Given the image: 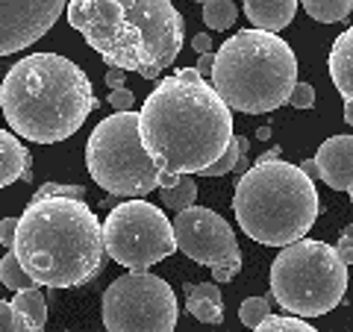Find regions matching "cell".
Wrapping results in <instances>:
<instances>
[{
	"instance_id": "cell-1",
	"label": "cell",
	"mask_w": 353,
	"mask_h": 332,
	"mask_svg": "<svg viewBox=\"0 0 353 332\" xmlns=\"http://www.w3.org/2000/svg\"><path fill=\"white\" fill-rule=\"evenodd\" d=\"M148 156L165 174H201L233 141V109L218 97L197 68L162 76L139 112Z\"/></svg>"
},
{
	"instance_id": "cell-2",
	"label": "cell",
	"mask_w": 353,
	"mask_h": 332,
	"mask_svg": "<svg viewBox=\"0 0 353 332\" xmlns=\"http://www.w3.org/2000/svg\"><path fill=\"white\" fill-rule=\"evenodd\" d=\"M68 24L109 68L157 80L180 56L183 15L171 0H71Z\"/></svg>"
},
{
	"instance_id": "cell-3",
	"label": "cell",
	"mask_w": 353,
	"mask_h": 332,
	"mask_svg": "<svg viewBox=\"0 0 353 332\" xmlns=\"http://www.w3.org/2000/svg\"><path fill=\"white\" fill-rule=\"evenodd\" d=\"M12 253L41 289H77L103 264V224L77 197H32L18 218Z\"/></svg>"
},
{
	"instance_id": "cell-4",
	"label": "cell",
	"mask_w": 353,
	"mask_h": 332,
	"mask_svg": "<svg viewBox=\"0 0 353 332\" xmlns=\"http://www.w3.org/2000/svg\"><path fill=\"white\" fill-rule=\"evenodd\" d=\"M0 106L15 136L36 145H57L83 127L97 97L77 62L59 53H30L6 71Z\"/></svg>"
},
{
	"instance_id": "cell-5",
	"label": "cell",
	"mask_w": 353,
	"mask_h": 332,
	"mask_svg": "<svg viewBox=\"0 0 353 332\" xmlns=\"http://www.w3.org/2000/svg\"><path fill=\"white\" fill-rule=\"evenodd\" d=\"M233 212L241 232L265 247H289L312 229L321 200L315 180L283 159L256 162L239 176Z\"/></svg>"
},
{
	"instance_id": "cell-6",
	"label": "cell",
	"mask_w": 353,
	"mask_h": 332,
	"mask_svg": "<svg viewBox=\"0 0 353 332\" xmlns=\"http://www.w3.org/2000/svg\"><path fill=\"white\" fill-rule=\"evenodd\" d=\"M209 80L233 112L265 115L289 103L297 85V56L277 32L239 30L218 48Z\"/></svg>"
},
{
	"instance_id": "cell-7",
	"label": "cell",
	"mask_w": 353,
	"mask_h": 332,
	"mask_svg": "<svg viewBox=\"0 0 353 332\" xmlns=\"http://www.w3.org/2000/svg\"><path fill=\"white\" fill-rule=\"evenodd\" d=\"M347 264L336 247L301 238L283 247L271 264V294L294 318H321L345 300Z\"/></svg>"
},
{
	"instance_id": "cell-8",
	"label": "cell",
	"mask_w": 353,
	"mask_h": 332,
	"mask_svg": "<svg viewBox=\"0 0 353 332\" xmlns=\"http://www.w3.org/2000/svg\"><path fill=\"white\" fill-rule=\"evenodd\" d=\"M85 168L106 194L141 200L159 188V168L141 145L139 112H115L92 129L85 145Z\"/></svg>"
},
{
	"instance_id": "cell-9",
	"label": "cell",
	"mask_w": 353,
	"mask_h": 332,
	"mask_svg": "<svg viewBox=\"0 0 353 332\" xmlns=\"http://www.w3.org/2000/svg\"><path fill=\"white\" fill-rule=\"evenodd\" d=\"M103 250L109 259L130 271H148L176 250L174 224L159 206L148 200L118 203L106 215Z\"/></svg>"
},
{
	"instance_id": "cell-10",
	"label": "cell",
	"mask_w": 353,
	"mask_h": 332,
	"mask_svg": "<svg viewBox=\"0 0 353 332\" xmlns=\"http://www.w3.org/2000/svg\"><path fill=\"white\" fill-rule=\"evenodd\" d=\"M176 315L174 289L148 271L118 276L103 294L106 332H174Z\"/></svg>"
},
{
	"instance_id": "cell-11",
	"label": "cell",
	"mask_w": 353,
	"mask_h": 332,
	"mask_svg": "<svg viewBox=\"0 0 353 332\" xmlns=\"http://www.w3.org/2000/svg\"><path fill=\"white\" fill-rule=\"evenodd\" d=\"M171 224H174L176 250H183L185 256L197 264L215 268L221 262L241 256L233 227H230L215 209L194 203L189 209H183V212H176Z\"/></svg>"
},
{
	"instance_id": "cell-12",
	"label": "cell",
	"mask_w": 353,
	"mask_h": 332,
	"mask_svg": "<svg viewBox=\"0 0 353 332\" xmlns=\"http://www.w3.org/2000/svg\"><path fill=\"white\" fill-rule=\"evenodd\" d=\"M68 9V0H0V56L36 44Z\"/></svg>"
},
{
	"instance_id": "cell-13",
	"label": "cell",
	"mask_w": 353,
	"mask_h": 332,
	"mask_svg": "<svg viewBox=\"0 0 353 332\" xmlns=\"http://www.w3.org/2000/svg\"><path fill=\"white\" fill-rule=\"evenodd\" d=\"M318 176L336 191H353V136H330L318 147Z\"/></svg>"
},
{
	"instance_id": "cell-14",
	"label": "cell",
	"mask_w": 353,
	"mask_h": 332,
	"mask_svg": "<svg viewBox=\"0 0 353 332\" xmlns=\"http://www.w3.org/2000/svg\"><path fill=\"white\" fill-rule=\"evenodd\" d=\"M297 3H301V0H245L241 9H245V15L253 24V30L277 32V30L289 27L294 21Z\"/></svg>"
},
{
	"instance_id": "cell-15",
	"label": "cell",
	"mask_w": 353,
	"mask_h": 332,
	"mask_svg": "<svg viewBox=\"0 0 353 332\" xmlns=\"http://www.w3.org/2000/svg\"><path fill=\"white\" fill-rule=\"evenodd\" d=\"M15 180L30 183V150L21 145V138L15 132H9L0 127V188L12 185Z\"/></svg>"
},
{
	"instance_id": "cell-16",
	"label": "cell",
	"mask_w": 353,
	"mask_h": 332,
	"mask_svg": "<svg viewBox=\"0 0 353 332\" xmlns=\"http://www.w3.org/2000/svg\"><path fill=\"white\" fill-rule=\"evenodd\" d=\"M327 68H330V76H333V85L339 88L341 101L353 103V27H347L333 41Z\"/></svg>"
},
{
	"instance_id": "cell-17",
	"label": "cell",
	"mask_w": 353,
	"mask_h": 332,
	"mask_svg": "<svg viewBox=\"0 0 353 332\" xmlns=\"http://www.w3.org/2000/svg\"><path fill=\"white\" fill-rule=\"evenodd\" d=\"M185 309L201 320V324H221L224 320V300H221L218 282L185 285Z\"/></svg>"
},
{
	"instance_id": "cell-18",
	"label": "cell",
	"mask_w": 353,
	"mask_h": 332,
	"mask_svg": "<svg viewBox=\"0 0 353 332\" xmlns=\"http://www.w3.org/2000/svg\"><path fill=\"white\" fill-rule=\"evenodd\" d=\"M12 306H15L18 312L24 315L36 329H44V324H48V303H44V294H41L39 289L18 291V294L12 297Z\"/></svg>"
},
{
	"instance_id": "cell-19",
	"label": "cell",
	"mask_w": 353,
	"mask_h": 332,
	"mask_svg": "<svg viewBox=\"0 0 353 332\" xmlns=\"http://www.w3.org/2000/svg\"><path fill=\"white\" fill-rule=\"evenodd\" d=\"M303 9L309 12V18L321 21V24H336V21H345L353 9V0H301Z\"/></svg>"
},
{
	"instance_id": "cell-20",
	"label": "cell",
	"mask_w": 353,
	"mask_h": 332,
	"mask_svg": "<svg viewBox=\"0 0 353 332\" xmlns=\"http://www.w3.org/2000/svg\"><path fill=\"white\" fill-rule=\"evenodd\" d=\"M162 191V203L174 209V212H183V209L194 206V197H197V183L192 174H183L180 183L171 185V188H159Z\"/></svg>"
},
{
	"instance_id": "cell-21",
	"label": "cell",
	"mask_w": 353,
	"mask_h": 332,
	"mask_svg": "<svg viewBox=\"0 0 353 332\" xmlns=\"http://www.w3.org/2000/svg\"><path fill=\"white\" fill-rule=\"evenodd\" d=\"M236 18H239V6L233 0H209L203 6V21L209 30H218V32L233 30Z\"/></svg>"
},
{
	"instance_id": "cell-22",
	"label": "cell",
	"mask_w": 353,
	"mask_h": 332,
	"mask_svg": "<svg viewBox=\"0 0 353 332\" xmlns=\"http://www.w3.org/2000/svg\"><path fill=\"white\" fill-rule=\"evenodd\" d=\"M0 280H3L6 289H15V291H27V289H39L36 282L30 280V273L21 268V262L15 259V253L9 250L3 259H0Z\"/></svg>"
},
{
	"instance_id": "cell-23",
	"label": "cell",
	"mask_w": 353,
	"mask_h": 332,
	"mask_svg": "<svg viewBox=\"0 0 353 332\" xmlns=\"http://www.w3.org/2000/svg\"><path fill=\"white\" fill-rule=\"evenodd\" d=\"M250 147V141L245 136H233V141H230V147L224 150V156H221L215 165H209L206 171H201V176H224L230 171H236V165H239V156L241 153H248Z\"/></svg>"
},
{
	"instance_id": "cell-24",
	"label": "cell",
	"mask_w": 353,
	"mask_h": 332,
	"mask_svg": "<svg viewBox=\"0 0 353 332\" xmlns=\"http://www.w3.org/2000/svg\"><path fill=\"white\" fill-rule=\"evenodd\" d=\"M253 332H318V329L294 315H268Z\"/></svg>"
},
{
	"instance_id": "cell-25",
	"label": "cell",
	"mask_w": 353,
	"mask_h": 332,
	"mask_svg": "<svg viewBox=\"0 0 353 332\" xmlns=\"http://www.w3.org/2000/svg\"><path fill=\"white\" fill-rule=\"evenodd\" d=\"M268 315H271V306H268L265 297H248V300L239 306V320L248 329H256Z\"/></svg>"
},
{
	"instance_id": "cell-26",
	"label": "cell",
	"mask_w": 353,
	"mask_h": 332,
	"mask_svg": "<svg viewBox=\"0 0 353 332\" xmlns=\"http://www.w3.org/2000/svg\"><path fill=\"white\" fill-rule=\"evenodd\" d=\"M0 332H44L36 329L9 300H0Z\"/></svg>"
},
{
	"instance_id": "cell-27",
	"label": "cell",
	"mask_w": 353,
	"mask_h": 332,
	"mask_svg": "<svg viewBox=\"0 0 353 332\" xmlns=\"http://www.w3.org/2000/svg\"><path fill=\"white\" fill-rule=\"evenodd\" d=\"M83 194H85V188H80V185L44 183V185L39 188V194H36V197H77V200H83Z\"/></svg>"
},
{
	"instance_id": "cell-28",
	"label": "cell",
	"mask_w": 353,
	"mask_h": 332,
	"mask_svg": "<svg viewBox=\"0 0 353 332\" xmlns=\"http://www.w3.org/2000/svg\"><path fill=\"white\" fill-rule=\"evenodd\" d=\"M289 103H292L294 109H309V106L315 103V88L309 85V83H297V85L292 88Z\"/></svg>"
},
{
	"instance_id": "cell-29",
	"label": "cell",
	"mask_w": 353,
	"mask_h": 332,
	"mask_svg": "<svg viewBox=\"0 0 353 332\" xmlns=\"http://www.w3.org/2000/svg\"><path fill=\"white\" fill-rule=\"evenodd\" d=\"M239 271H241V256L227 259V262H221V264H215V268H212V280L215 282H230Z\"/></svg>"
},
{
	"instance_id": "cell-30",
	"label": "cell",
	"mask_w": 353,
	"mask_h": 332,
	"mask_svg": "<svg viewBox=\"0 0 353 332\" xmlns=\"http://www.w3.org/2000/svg\"><path fill=\"white\" fill-rule=\"evenodd\" d=\"M132 103H136V97H132L130 88H115V92L109 94V106H112L115 112H132Z\"/></svg>"
},
{
	"instance_id": "cell-31",
	"label": "cell",
	"mask_w": 353,
	"mask_h": 332,
	"mask_svg": "<svg viewBox=\"0 0 353 332\" xmlns=\"http://www.w3.org/2000/svg\"><path fill=\"white\" fill-rule=\"evenodd\" d=\"M15 227H18V218H3V220H0V245H3L6 250H12Z\"/></svg>"
},
{
	"instance_id": "cell-32",
	"label": "cell",
	"mask_w": 353,
	"mask_h": 332,
	"mask_svg": "<svg viewBox=\"0 0 353 332\" xmlns=\"http://www.w3.org/2000/svg\"><path fill=\"white\" fill-rule=\"evenodd\" d=\"M336 253H339V259L350 268V264H353V241L341 236V238H339V245H336Z\"/></svg>"
},
{
	"instance_id": "cell-33",
	"label": "cell",
	"mask_w": 353,
	"mask_h": 332,
	"mask_svg": "<svg viewBox=\"0 0 353 332\" xmlns=\"http://www.w3.org/2000/svg\"><path fill=\"white\" fill-rule=\"evenodd\" d=\"M192 48L197 56H203V53H212V39H209V32H197L192 39Z\"/></svg>"
},
{
	"instance_id": "cell-34",
	"label": "cell",
	"mask_w": 353,
	"mask_h": 332,
	"mask_svg": "<svg viewBox=\"0 0 353 332\" xmlns=\"http://www.w3.org/2000/svg\"><path fill=\"white\" fill-rule=\"evenodd\" d=\"M124 76H127V71L109 68V71H106V85L112 88V92H115V88H124Z\"/></svg>"
},
{
	"instance_id": "cell-35",
	"label": "cell",
	"mask_w": 353,
	"mask_h": 332,
	"mask_svg": "<svg viewBox=\"0 0 353 332\" xmlns=\"http://www.w3.org/2000/svg\"><path fill=\"white\" fill-rule=\"evenodd\" d=\"M212 65H215V53H203L201 62H197V71H201V76H212Z\"/></svg>"
},
{
	"instance_id": "cell-36",
	"label": "cell",
	"mask_w": 353,
	"mask_h": 332,
	"mask_svg": "<svg viewBox=\"0 0 353 332\" xmlns=\"http://www.w3.org/2000/svg\"><path fill=\"white\" fill-rule=\"evenodd\" d=\"M297 168H301V171L309 176V180H315V176H318V165H315V159H306V162L297 165Z\"/></svg>"
},
{
	"instance_id": "cell-37",
	"label": "cell",
	"mask_w": 353,
	"mask_h": 332,
	"mask_svg": "<svg viewBox=\"0 0 353 332\" xmlns=\"http://www.w3.org/2000/svg\"><path fill=\"white\" fill-rule=\"evenodd\" d=\"M274 159H280V147H271L268 153H262L256 162H274Z\"/></svg>"
},
{
	"instance_id": "cell-38",
	"label": "cell",
	"mask_w": 353,
	"mask_h": 332,
	"mask_svg": "<svg viewBox=\"0 0 353 332\" xmlns=\"http://www.w3.org/2000/svg\"><path fill=\"white\" fill-rule=\"evenodd\" d=\"M236 171H241V174L248 171V153H241V156H239V165H236Z\"/></svg>"
},
{
	"instance_id": "cell-39",
	"label": "cell",
	"mask_w": 353,
	"mask_h": 332,
	"mask_svg": "<svg viewBox=\"0 0 353 332\" xmlns=\"http://www.w3.org/2000/svg\"><path fill=\"white\" fill-rule=\"evenodd\" d=\"M345 121L353 124V103H345Z\"/></svg>"
},
{
	"instance_id": "cell-40",
	"label": "cell",
	"mask_w": 353,
	"mask_h": 332,
	"mask_svg": "<svg viewBox=\"0 0 353 332\" xmlns=\"http://www.w3.org/2000/svg\"><path fill=\"white\" fill-rule=\"evenodd\" d=\"M256 138H262V141H265V138H271V129H268V127H262V129L256 132Z\"/></svg>"
},
{
	"instance_id": "cell-41",
	"label": "cell",
	"mask_w": 353,
	"mask_h": 332,
	"mask_svg": "<svg viewBox=\"0 0 353 332\" xmlns=\"http://www.w3.org/2000/svg\"><path fill=\"white\" fill-rule=\"evenodd\" d=\"M341 236H345V238H350V241H353V224H347L345 229H341Z\"/></svg>"
},
{
	"instance_id": "cell-42",
	"label": "cell",
	"mask_w": 353,
	"mask_h": 332,
	"mask_svg": "<svg viewBox=\"0 0 353 332\" xmlns=\"http://www.w3.org/2000/svg\"><path fill=\"white\" fill-rule=\"evenodd\" d=\"M197 3H203V6H206V3H209V0H197Z\"/></svg>"
},
{
	"instance_id": "cell-43",
	"label": "cell",
	"mask_w": 353,
	"mask_h": 332,
	"mask_svg": "<svg viewBox=\"0 0 353 332\" xmlns=\"http://www.w3.org/2000/svg\"><path fill=\"white\" fill-rule=\"evenodd\" d=\"M350 203H353V191H350Z\"/></svg>"
}]
</instances>
